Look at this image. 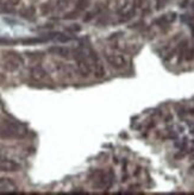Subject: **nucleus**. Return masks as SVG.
<instances>
[{
	"instance_id": "nucleus-16",
	"label": "nucleus",
	"mask_w": 194,
	"mask_h": 195,
	"mask_svg": "<svg viewBox=\"0 0 194 195\" xmlns=\"http://www.w3.org/2000/svg\"><path fill=\"white\" fill-rule=\"evenodd\" d=\"M79 11H71V12H68V13H66L64 16H63V19H66V20H69V19H76L79 17Z\"/></svg>"
},
{
	"instance_id": "nucleus-19",
	"label": "nucleus",
	"mask_w": 194,
	"mask_h": 195,
	"mask_svg": "<svg viewBox=\"0 0 194 195\" xmlns=\"http://www.w3.org/2000/svg\"><path fill=\"white\" fill-rule=\"evenodd\" d=\"M45 39L42 38H29V39H24L23 43L24 44H35V43H41V42H44Z\"/></svg>"
},
{
	"instance_id": "nucleus-13",
	"label": "nucleus",
	"mask_w": 194,
	"mask_h": 195,
	"mask_svg": "<svg viewBox=\"0 0 194 195\" xmlns=\"http://www.w3.org/2000/svg\"><path fill=\"white\" fill-rule=\"evenodd\" d=\"M69 4V0H57V1H55V12H63L66 8H68Z\"/></svg>"
},
{
	"instance_id": "nucleus-22",
	"label": "nucleus",
	"mask_w": 194,
	"mask_h": 195,
	"mask_svg": "<svg viewBox=\"0 0 194 195\" xmlns=\"http://www.w3.org/2000/svg\"><path fill=\"white\" fill-rule=\"evenodd\" d=\"M57 36V39L61 40V42H68L70 40V37H68L67 35H63V33H55Z\"/></svg>"
},
{
	"instance_id": "nucleus-17",
	"label": "nucleus",
	"mask_w": 194,
	"mask_h": 195,
	"mask_svg": "<svg viewBox=\"0 0 194 195\" xmlns=\"http://www.w3.org/2000/svg\"><path fill=\"white\" fill-rule=\"evenodd\" d=\"M98 13H99V11H98V10H94V11H91V12H88V13H87V15L85 16V19H84V22H86V23H87V22L92 20V19H93L94 17L97 16Z\"/></svg>"
},
{
	"instance_id": "nucleus-24",
	"label": "nucleus",
	"mask_w": 194,
	"mask_h": 195,
	"mask_svg": "<svg viewBox=\"0 0 194 195\" xmlns=\"http://www.w3.org/2000/svg\"><path fill=\"white\" fill-rule=\"evenodd\" d=\"M28 55H31V56H29L30 58H42L43 57V53H28Z\"/></svg>"
},
{
	"instance_id": "nucleus-10",
	"label": "nucleus",
	"mask_w": 194,
	"mask_h": 195,
	"mask_svg": "<svg viewBox=\"0 0 194 195\" xmlns=\"http://www.w3.org/2000/svg\"><path fill=\"white\" fill-rule=\"evenodd\" d=\"M41 12H42V15H44V16L55 12V1H47V2H44V4L41 6Z\"/></svg>"
},
{
	"instance_id": "nucleus-15",
	"label": "nucleus",
	"mask_w": 194,
	"mask_h": 195,
	"mask_svg": "<svg viewBox=\"0 0 194 195\" xmlns=\"http://www.w3.org/2000/svg\"><path fill=\"white\" fill-rule=\"evenodd\" d=\"M187 45H188V43H187V40H183L180 45H179V61H181L182 58H183V56L186 54L187 51Z\"/></svg>"
},
{
	"instance_id": "nucleus-7",
	"label": "nucleus",
	"mask_w": 194,
	"mask_h": 195,
	"mask_svg": "<svg viewBox=\"0 0 194 195\" xmlns=\"http://www.w3.org/2000/svg\"><path fill=\"white\" fill-rule=\"evenodd\" d=\"M175 19H176V13L175 12H169V13H166L163 16L158 17L154 23L158 26H166V25H169L170 23H173Z\"/></svg>"
},
{
	"instance_id": "nucleus-6",
	"label": "nucleus",
	"mask_w": 194,
	"mask_h": 195,
	"mask_svg": "<svg viewBox=\"0 0 194 195\" xmlns=\"http://www.w3.org/2000/svg\"><path fill=\"white\" fill-rule=\"evenodd\" d=\"M30 76L36 81H42V80L48 78V73L43 67L36 66V67H32L30 69Z\"/></svg>"
},
{
	"instance_id": "nucleus-18",
	"label": "nucleus",
	"mask_w": 194,
	"mask_h": 195,
	"mask_svg": "<svg viewBox=\"0 0 194 195\" xmlns=\"http://www.w3.org/2000/svg\"><path fill=\"white\" fill-rule=\"evenodd\" d=\"M19 2H20V0H0V5L1 4H6V5L13 6V7H16Z\"/></svg>"
},
{
	"instance_id": "nucleus-23",
	"label": "nucleus",
	"mask_w": 194,
	"mask_h": 195,
	"mask_svg": "<svg viewBox=\"0 0 194 195\" xmlns=\"http://www.w3.org/2000/svg\"><path fill=\"white\" fill-rule=\"evenodd\" d=\"M68 30L71 32H79L80 30H81V28H80V25H78V24H74V25L68 26Z\"/></svg>"
},
{
	"instance_id": "nucleus-25",
	"label": "nucleus",
	"mask_w": 194,
	"mask_h": 195,
	"mask_svg": "<svg viewBox=\"0 0 194 195\" xmlns=\"http://www.w3.org/2000/svg\"><path fill=\"white\" fill-rule=\"evenodd\" d=\"M10 43H12V40L6 38H0V44H10Z\"/></svg>"
},
{
	"instance_id": "nucleus-20",
	"label": "nucleus",
	"mask_w": 194,
	"mask_h": 195,
	"mask_svg": "<svg viewBox=\"0 0 194 195\" xmlns=\"http://www.w3.org/2000/svg\"><path fill=\"white\" fill-rule=\"evenodd\" d=\"M185 58L187 61H192L194 58V48H191V49H187L186 54H185Z\"/></svg>"
},
{
	"instance_id": "nucleus-4",
	"label": "nucleus",
	"mask_w": 194,
	"mask_h": 195,
	"mask_svg": "<svg viewBox=\"0 0 194 195\" xmlns=\"http://www.w3.org/2000/svg\"><path fill=\"white\" fill-rule=\"evenodd\" d=\"M20 170V164L12 159H0V172H17Z\"/></svg>"
},
{
	"instance_id": "nucleus-5",
	"label": "nucleus",
	"mask_w": 194,
	"mask_h": 195,
	"mask_svg": "<svg viewBox=\"0 0 194 195\" xmlns=\"http://www.w3.org/2000/svg\"><path fill=\"white\" fill-rule=\"evenodd\" d=\"M17 190V184L8 177H0V193H12Z\"/></svg>"
},
{
	"instance_id": "nucleus-27",
	"label": "nucleus",
	"mask_w": 194,
	"mask_h": 195,
	"mask_svg": "<svg viewBox=\"0 0 194 195\" xmlns=\"http://www.w3.org/2000/svg\"><path fill=\"white\" fill-rule=\"evenodd\" d=\"M189 172H194V165L192 168H189Z\"/></svg>"
},
{
	"instance_id": "nucleus-21",
	"label": "nucleus",
	"mask_w": 194,
	"mask_h": 195,
	"mask_svg": "<svg viewBox=\"0 0 194 195\" xmlns=\"http://www.w3.org/2000/svg\"><path fill=\"white\" fill-rule=\"evenodd\" d=\"M144 1L145 0H133L132 1V7L133 8H142L143 7V5H144Z\"/></svg>"
},
{
	"instance_id": "nucleus-11",
	"label": "nucleus",
	"mask_w": 194,
	"mask_h": 195,
	"mask_svg": "<svg viewBox=\"0 0 194 195\" xmlns=\"http://www.w3.org/2000/svg\"><path fill=\"white\" fill-rule=\"evenodd\" d=\"M20 16L23 17L24 19H32L33 17L36 16V8L33 6H29L25 7L20 11Z\"/></svg>"
},
{
	"instance_id": "nucleus-1",
	"label": "nucleus",
	"mask_w": 194,
	"mask_h": 195,
	"mask_svg": "<svg viewBox=\"0 0 194 195\" xmlns=\"http://www.w3.org/2000/svg\"><path fill=\"white\" fill-rule=\"evenodd\" d=\"M22 136H24V130L20 125L10 120L0 121V138L11 139V138H19Z\"/></svg>"
},
{
	"instance_id": "nucleus-8",
	"label": "nucleus",
	"mask_w": 194,
	"mask_h": 195,
	"mask_svg": "<svg viewBox=\"0 0 194 195\" xmlns=\"http://www.w3.org/2000/svg\"><path fill=\"white\" fill-rule=\"evenodd\" d=\"M49 51L51 54L61 56V57H64V58H68L70 56V50L66 47H53L49 49Z\"/></svg>"
},
{
	"instance_id": "nucleus-9",
	"label": "nucleus",
	"mask_w": 194,
	"mask_h": 195,
	"mask_svg": "<svg viewBox=\"0 0 194 195\" xmlns=\"http://www.w3.org/2000/svg\"><path fill=\"white\" fill-rule=\"evenodd\" d=\"M91 64H92V71H93V74L95 75V78H100L105 76V73H106V71H105V68L102 67V64H101L99 61L91 63Z\"/></svg>"
},
{
	"instance_id": "nucleus-3",
	"label": "nucleus",
	"mask_w": 194,
	"mask_h": 195,
	"mask_svg": "<svg viewBox=\"0 0 194 195\" xmlns=\"http://www.w3.org/2000/svg\"><path fill=\"white\" fill-rule=\"evenodd\" d=\"M105 57H106L107 63L114 69H124L126 67V64H127L124 56H122L119 54H109L106 55Z\"/></svg>"
},
{
	"instance_id": "nucleus-14",
	"label": "nucleus",
	"mask_w": 194,
	"mask_h": 195,
	"mask_svg": "<svg viewBox=\"0 0 194 195\" xmlns=\"http://www.w3.org/2000/svg\"><path fill=\"white\" fill-rule=\"evenodd\" d=\"M88 6H89V0H78L75 4V10L81 12V11H85Z\"/></svg>"
},
{
	"instance_id": "nucleus-12",
	"label": "nucleus",
	"mask_w": 194,
	"mask_h": 195,
	"mask_svg": "<svg viewBox=\"0 0 194 195\" xmlns=\"http://www.w3.org/2000/svg\"><path fill=\"white\" fill-rule=\"evenodd\" d=\"M127 6H129V0H116V2H114L116 11L120 13H124L125 11H127L129 10Z\"/></svg>"
},
{
	"instance_id": "nucleus-2",
	"label": "nucleus",
	"mask_w": 194,
	"mask_h": 195,
	"mask_svg": "<svg viewBox=\"0 0 194 195\" xmlns=\"http://www.w3.org/2000/svg\"><path fill=\"white\" fill-rule=\"evenodd\" d=\"M6 55H7V56L5 57L4 63H2L4 69L6 71H10V73L18 70L19 67H20L22 63H23V58L17 54V53H15V51H8Z\"/></svg>"
},
{
	"instance_id": "nucleus-26",
	"label": "nucleus",
	"mask_w": 194,
	"mask_h": 195,
	"mask_svg": "<svg viewBox=\"0 0 194 195\" xmlns=\"http://www.w3.org/2000/svg\"><path fill=\"white\" fill-rule=\"evenodd\" d=\"M5 81H6V78H5V76H4L2 74H0V86H1V85H2V83H4Z\"/></svg>"
}]
</instances>
